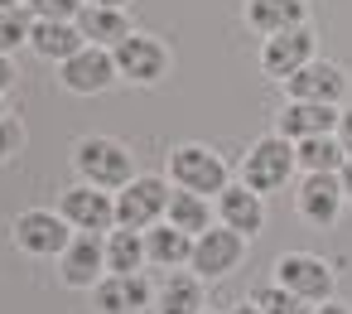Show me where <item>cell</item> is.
<instances>
[{
  "instance_id": "cell-1",
  "label": "cell",
  "mask_w": 352,
  "mask_h": 314,
  "mask_svg": "<svg viewBox=\"0 0 352 314\" xmlns=\"http://www.w3.org/2000/svg\"><path fill=\"white\" fill-rule=\"evenodd\" d=\"M73 165H78L82 184H97V189H107V193H121V189L135 179L131 150H126L121 140H111V136H87V140H78Z\"/></svg>"
},
{
  "instance_id": "cell-2",
  "label": "cell",
  "mask_w": 352,
  "mask_h": 314,
  "mask_svg": "<svg viewBox=\"0 0 352 314\" xmlns=\"http://www.w3.org/2000/svg\"><path fill=\"white\" fill-rule=\"evenodd\" d=\"M294 169H299L294 140H285V136H261V140L246 150V160H241V184H251L256 193H275V189L289 184Z\"/></svg>"
},
{
  "instance_id": "cell-3",
  "label": "cell",
  "mask_w": 352,
  "mask_h": 314,
  "mask_svg": "<svg viewBox=\"0 0 352 314\" xmlns=\"http://www.w3.org/2000/svg\"><path fill=\"white\" fill-rule=\"evenodd\" d=\"M169 198H174V184H169V179H160V174H135V179L116 193V227L150 232L155 222H164Z\"/></svg>"
},
{
  "instance_id": "cell-4",
  "label": "cell",
  "mask_w": 352,
  "mask_h": 314,
  "mask_svg": "<svg viewBox=\"0 0 352 314\" xmlns=\"http://www.w3.org/2000/svg\"><path fill=\"white\" fill-rule=\"evenodd\" d=\"M169 179H174V189H188L203 198H217L232 184L222 155H212L208 145H174L169 150Z\"/></svg>"
},
{
  "instance_id": "cell-5",
  "label": "cell",
  "mask_w": 352,
  "mask_h": 314,
  "mask_svg": "<svg viewBox=\"0 0 352 314\" xmlns=\"http://www.w3.org/2000/svg\"><path fill=\"white\" fill-rule=\"evenodd\" d=\"M111 54H116L121 83H140V87L164 83V73H169V63H174L169 44H164V39H155V34H140V30H135L131 39H121Z\"/></svg>"
},
{
  "instance_id": "cell-6",
  "label": "cell",
  "mask_w": 352,
  "mask_h": 314,
  "mask_svg": "<svg viewBox=\"0 0 352 314\" xmlns=\"http://www.w3.org/2000/svg\"><path fill=\"white\" fill-rule=\"evenodd\" d=\"M58 83H63L73 97H97V92H107V87H116V83H121L116 54H111V49L87 44V49H78L73 59H63V63H58Z\"/></svg>"
},
{
  "instance_id": "cell-7",
  "label": "cell",
  "mask_w": 352,
  "mask_h": 314,
  "mask_svg": "<svg viewBox=\"0 0 352 314\" xmlns=\"http://www.w3.org/2000/svg\"><path fill=\"white\" fill-rule=\"evenodd\" d=\"M73 237H78L73 222L54 208H30V213L15 218V242H20L25 256H63Z\"/></svg>"
},
{
  "instance_id": "cell-8",
  "label": "cell",
  "mask_w": 352,
  "mask_h": 314,
  "mask_svg": "<svg viewBox=\"0 0 352 314\" xmlns=\"http://www.w3.org/2000/svg\"><path fill=\"white\" fill-rule=\"evenodd\" d=\"M58 213L73 222V232H111L116 227V193L97 184H73L58 198Z\"/></svg>"
},
{
  "instance_id": "cell-9",
  "label": "cell",
  "mask_w": 352,
  "mask_h": 314,
  "mask_svg": "<svg viewBox=\"0 0 352 314\" xmlns=\"http://www.w3.org/2000/svg\"><path fill=\"white\" fill-rule=\"evenodd\" d=\"M241 251H246V237H241V232H232V227H208V232L193 237V261H188V266H193L198 280H222L227 271H236Z\"/></svg>"
},
{
  "instance_id": "cell-10",
  "label": "cell",
  "mask_w": 352,
  "mask_h": 314,
  "mask_svg": "<svg viewBox=\"0 0 352 314\" xmlns=\"http://www.w3.org/2000/svg\"><path fill=\"white\" fill-rule=\"evenodd\" d=\"M107 271V237L102 232H78L68 251L58 256V280L73 290H97Z\"/></svg>"
},
{
  "instance_id": "cell-11",
  "label": "cell",
  "mask_w": 352,
  "mask_h": 314,
  "mask_svg": "<svg viewBox=\"0 0 352 314\" xmlns=\"http://www.w3.org/2000/svg\"><path fill=\"white\" fill-rule=\"evenodd\" d=\"M304 63H314V30H309V25L285 30V34H270L265 49H261V73H265L270 83L294 78Z\"/></svg>"
},
{
  "instance_id": "cell-12",
  "label": "cell",
  "mask_w": 352,
  "mask_h": 314,
  "mask_svg": "<svg viewBox=\"0 0 352 314\" xmlns=\"http://www.w3.org/2000/svg\"><path fill=\"white\" fill-rule=\"evenodd\" d=\"M275 280L289 285L294 295H304L309 304L333 300V271H328V261H318V256H309V251H285V256L275 261Z\"/></svg>"
},
{
  "instance_id": "cell-13",
  "label": "cell",
  "mask_w": 352,
  "mask_h": 314,
  "mask_svg": "<svg viewBox=\"0 0 352 314\" xmlns=\"http://www.w3.org/2000/svg\"><path fill=\"white\" fill-rule=\"evenodd\" d=\"M285 92H289V102H333L338 107L347 97V73L328 59H314L294 78H285Z\"/></svg>"
},
{
  "instance_id": "cell-14",
  "label": "cell",
  "mask_w": 352,
  "mask_h": 314,
  "mask_svg": "<svg viewBox=\"0 0 352 314\" xmlns=\"http://www.w3.org/2000/svg\"><path fill=\"white\" fill-rule=\"evenodd\" d=\"M338 116H342V107H333V102H289L275 121V136H285L294 145L309 140V136H333Z\"/></svg>"
},
{
  "instance_id": "cell-15",
  "label": "cell",
  "mask_w": 352,
  "mask_h": 314,
  "mask_svg": "<svg viewBox=\"0 0 352 314\" xmlns=\"http://www.w3.org/2000/svg\"><path fill=\"white\" fill-rule=\"evenodd\" d=\"M217 218H222V227H232L241 237H256L265 227V193H256L251 184H227L217 193Z\"/></svg>"
},
{
  "instance_id": "cell-16",
  "label": "cell",
  "mask_w": 352,
  "mask_h": 314,
  "mask_svg": "<svg viewBox=\"0 0 352 314\" xmlns=\"http://www.w3.org/2000/svg\"><path fill=\"white\" fill-rule=\"evenodd\" d=\"M241 20H246L251 34L270 39V34H285V30L309 25V0H246Z\"/></svg>"
},
{
  "instance_id": "cell-17",
  "label": "cell",
  "mask_w": 352,
  "mask_h": 314,
  "mask_svg": "<svg viewBox=\"0 0 352 314\" xmlns=\"http://www.w3.org/2000/svg\"><path fill=\"white\" fill-rule=\"evenodd\" d=\"M342 184H338V174H304V184H299V218L304 222H314V227H333L338 222V213H342Z\"/></svg>"
},
{
  "instance_id": "cell-18",
  "label": "cell",
  "mask_w": 352,
  "mask_h": 314,
  "mask_svg": "<svg viewBox=\"0 0 352 314\" xmlns=\"http://www.w3.org/2000/svg\"><path fill=\"white\" fill-rule=\"evenodd\" d=\"M155 304V290H150V280L135 271V275H102V285H97V314H140V309H150Z\"/></svg>"
},
{
  "instance_id": "cell-19",
  "label": "cell",
  "mask_w": 352,
  "mask_h": 314,
  "mask_svg": "<svg viewBox=\"0 0 352 314\" xmlns=\"http://www.w3.org/2000/svg\"><path fill=\"white\" fill-rule=\"evenodd\" d=\"M30 49H34L39 59H49V63H63V59H73L78 49H87V39H82L78 20H34Z\"/></svg>"
},
{
  "instance_id": "cell-20",
  "label": "cell",
  "mask_w": 352,
  "mask_h": 314,
  "mask_svg": "<svg viewBox=\"0 0 352 314\" xmlns=\"http://www.w3.org/2000/svg\"><path fill=\"white\" fill-rule=\"evenodd\" d=\"M78 30H82V39L97 44V49H116L121 39L135 34V30H131V15H126L121 6H87V10L78 15Z\"/></svg>"
},
{
  "instance_id": "cell-21",
  "label": "cell",
  "mask_w": 352,
  "mask_h": 314,
  "mask_svg": "<svg viewBox=\"0 0 352 314\" xmlns=\"http://www.w3.org/2000/svg\"><path fill=\"white\" fill-rule=\"evenodd\" d=\"M145 256H150V266L179 271V266H188V261H193V237H188V232H179L174 222H155V227L145 232Z\"/></svg>"
},
{
  "instance_id": "cell-22",
  "label": "cell",
  "mask_w": 352,
  "mask_h": 314,
  "mask_svg": "<svg viewBox=\"0 0 352 314\" xmlns=\"http://www.w3.org/2000/svg\"><path fill=\"white\" fill-rule=\"evenodd\" d=\"M203 309H208L203 304V280L184 275V271H174L155 295V314H203Z\"/></svg>"
},
{
  "instance_id": "cell-23",
  "label": "cell",
  "mask_w": 352,
  "mask_h": 314,
  "mask_svg": "<svg viewBox=\"0 0 352 314\" xmlns=\"http://www.w3.org/2000/svg\"><path fill=\"white\" fill-rule=\"evenodd\" d=\"M145 261H150L145 256V232H135V227H111L107 232V271L111 275H135Z\"/></svg>"
},
{
  "instance_id": "cell-24",
  "label": "cell",
  "mask_w": 352,
  "mask_h": 314,
  "mask_svg": "<svg viewBox=\"0 0 352 314\" xmlns=\"http://www.w3.org/2000/svg\"><path fill=\"white\" fill-rule=\"evenodd\" d=\"M164 222H174L179 232L198 237V232H208V227H212V203H208L203 193L174 189V198H169V213H164Z\"/></svg>"
},
{
  "instance_id": "cell-25",
  "label": "cell",
  "mask_w": 352,
  "mask_h": 314,
  "mask_svg": "<svg viewBox=\"0 0 352 314\" xmlns=\"http://www.w3.org/2000/svg\"><path fill=\"white\" fill-rule=\"evenodd\" d=\"M294 150H299V169L304 174H338L347 165V150L338 145V136H309Z\"/></svg>"
},
{
  "instance_id": "cell-26",
  "label": "cell",
  "mask_w": 352,
  "mask_h": 314,
  "mask_svg": "<svg viewBox=\"0 0 352 314\" xmlns=\"http://www.w3.org/2000/svg\"><path fill=\"white\" fill-rule=\"evenodd\" d=\"M251 304H256V309H265V314H314V304H309L304 295H294L289 285H280V280L261 285V290L251 295Z\"/></svg>"
},
{
  "instance_id": "cell-27",
  "label": "cell",
  "mask_w": 352,
  "mask_h": 314,
  "mask_svg": "<svg viewBox=\"0 0 352 314\" xmlns=\"http://www.w3.org/2000/svg\"><path fill=\"white\" fill-rule=\"evenodd\" d=\"M34 10L25 6V10H0V54H15V49H25L30 44V34H34Z\"/></svg>"
},
{
  "instance_id": "cell-28",
  "label": "cell",
  "mask_w": 352,
  "mask_h": 314,
  "mask_svg": "<svg viewBox=\"0 0 352 314\" xmlns=\"http://www.w3.org/2000/svg\"><path fill=\"white\" fill-rule=\"evenodd\" d=\"M30 10L39 20H78L87 10V0H30Z\"/></svg>"
},
{
  "instance_id": "cell-29",
  "label": "cell",
  "mask_w": 352,
  "mask_h": 314,
  "mask_svg": "<svg viewBox=\"0 0 352 314\" xmlns=\"http://www.w3.org/2000/svg\"><path fill=\"white\" fill-rule=\"evenodd\" d=\"M25 150V126L20 116H0V165H10Z\"/></svg>"
},
{
  "instance_id": "cell-30",
  "label": "cell",
  "mask_w": 352,
  "mask_h": 314,
  "mask_svg": "<svg viewBox=\"0 0 352 314\" xmlns=\"http://www.w3.org/2000/svg\"><path fill=\"white\" fill-rule=\"evenodd\" d=\"M333 136H338V145H342V150H347V160H352V107L338 116V131H333Z\"/></svg>"
},
{
  "instance_id": "cell-31",
  "label": "cell",
  "mask_w": 352,
  "mask_h": 314,
  "mask_svg": "<svg viewBox=\"0 0 352 314\" xmlns=\"http://www.w3.org/2000/svg\"><path fill=\"white\" fill-rule=\"evenodd\" d=\"M15 78H20V73H15V63H10V54H0V97H6V92L15 87Z\"/></svg>"
},
{
  "instance_id": "cell-32",
  "label": "cell",
  "mask_w": 352,
  "mask_h": 314,
  "mask_svg": "<svg viewBox=\"0 0 352 314\" xmlns=\"http://www.w3.org/2000/svg\"><path fill=\"white\" fill-rule=\"evenodd\" d=\"M338 184H342V198H347V208H352V160L338 169Z\"/></svg>"
},
{
  "instance_id": "cell-33",
  "label": "cell",
  "mask_w": 352,
  "mask_h": 314,
  "mask_svg": "<svg viewBox=\"0 0 352 314\" xmlns=\"http://www.w3.org/2000/svg\"><path fill=\"white\" fill-rule=\"evenodd\" d=\"M314 314H352V309H347V304H338V300H323Z\"/></svg>"
},
{
  "instance_id": "cell-34",
  "label": "cell",
  "mask_w": 352,
  "mask_h": 314,
  "mask_svg": "<svg viewBox=\"0 0 352 314\" xmlns=\"http://www.w3.org/2000/svg\"><path fill=\"white\" fill-rule=\"evenodd\" d=\"M30 0H0V10H25Z\"/></svg>"
},
{
  "instance_id": "cell-35",
  "label": "cell",
  "mask_w": 352,
  "mask_h": 314,
  "mask_svg": "<svg viewBox=\"0 0 352 314\" xmlns=\"http://www.w3.org/2000/svg\"><path fill=\"white\" fill-rule=\"evenodd\" d=\"M232 314H265V309H256V304H251V300H246V304H236V309H232Z\"/></svg>"
},
{
  "instance_id": "cell-36",
  "label": "cell",
  "mask_w": 352,
  "mask_h": 314,
  "mask_svg": "<svg viewBox=\"0 0 352 314\" xmlns=\"http://www.w3.org/2000/svg\"><path fill=\"white\" fill-rule=\"evenodd\" d=\"M87 6H121V10H126L131 0H87Z\"/></svg>"
},
{
  "instance_id": "cell-37",
  "label": "cell",
  "mask_w": 352,
  "mask_h": 314,
  "mask_svg": "<svg viewBox=\"0 0 352 314\" xmlns=\"http://www.w3.org/2000/svg\"><path fill=\"white\" fill-rule=\"evenodd\" d=\"M0 116H10V112H6V97H0Z\"/></svg>"
},
{
  "instance_id": "cell-38",
  "label": "cell",
  "mask_w": 352,
  "mask_h": 314,
  "mask_svg": "<svg viewBox=\"0 0 352 314\" xmlns=\"http://www.w3.org/2000/svg\"><path fill=\"white\" fill-rule=\"evenodd\" d=\"M203 314H212V309H203Z\"/></svg>"
}]
</instances>
